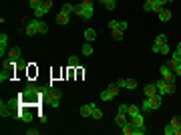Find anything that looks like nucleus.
I'll use <instances>...</instances> for the list:
<instances>
[{"label":"nucleus","mask_w":181,"mask_h":135,"mask_svg":"<svg viewBox=\"0 0 181 135\" xmlns=\"http://www.w3.org/2000/svg\"><path fill=\"white\" fill-rule=\"evenodd\" d=\"M131 121H133V127H143V125H145V115H143V111H141L139 115L131 117Z\"/></svg>","instance_id":"6e6552de"},{"label":"nucleus","mask_w":181,"mask_h":135,"mask_svg":"<svg viewBox=\"0 0 181 135\" xmlns=\"http://www.w3.org/2000/svg\"><path fill=\"white\" fill-rule=\"evenodd\" d=\"M57 24H60V26H64V24H68V20H71V14H64V12H58L57 14Z\"/></svg>","instance_id":"9b49d317"},{"label":"nucleus","mask_w":181,"mask_h":135,"mask_svg":"<svg viewBox=\"0 0 181 135\" xmlns=\"http://www.w3.org/2000/svg\"><path fill=\"white\" fill-rule=\"evenodd\" d=\"M139 113H141L139 105H129V107H127V115L129 117H135V115H139Z\"/></svg>","instance_id":"6ab92c4d"},{"label":"nucleus","mask_w":181,"mask_h":135,"mask_svg":"<svg viewBox=\"0 0 181 135\" xmlns=\"http://www.w3.org/2000/svg\"><path fill=\"white\" fill-rule=\"evenodd\" d=\"M46 32H49V24L40 20V28H38V35H46Z\"/></svg>","instance_id":"7c9ffc66"},{"label":"nucleus","mask_w":181,"mask_h":135,"mask_svg":"<svg viewBox=\"0 0 181 135\" xmlns=\"http://www.w3.org/2000/svg\"><path fill=\"white\" fill-rule=\"evenodd\" d=\"M173 73L177 75V77H181V63H179V65H175V67H173Z\"/></svg>","instance_id":"49530a36"},{"label":"nucleus","mask_w":181,"mask_h":135,"mask_svg":"<svg viewBox=\"0 0 181 135\" xmlns=\"http://www.w3.org/2000/svg\"><path fill=\"white\" fill-rule=\"evenodd\" d=\"M159 73H161V77L165 79L167 83H175V79H177V75L173 73V69H171L169 65H161L159 67Z\"/></svg>","instance_id":"f03ea898"},{"label":"nucleus","mask_w":181,"mask_h":135,"mask_svg":"<svg viewBox=\"0 0 181 135\" xmlns=\"http://www.w3.org/2000/svg\"><path fill=\"white\" fill-rule=\"evenodd\" d=\"M127 89H137V81H135V79H127Z\"/></svg>","instance_id":"72a5a7b5"},{"label":"nucleus","mask_w":181,"mask_h":135,"mask_svg":"<svg viewBox=\"0 0 181 135\" xmlns=\"http://www.w3.org/2000/svg\"><path fill=\"white\" fill-rule=\"evenodd\" d=\"M46 12H49V10H46V8L42 6V4H40L38 8H34V16H36V18H42V16H44Z\"/></svg>","instance_id":"b1692460"},{"label":"nucleus","mask_w":181,"mask_h":135,"mask_svg":"<svg viewBox=\"0 0 181 135\" xmlns=\"http://www.w3.org/2000/svg\"><path fill=\"white\" fill-rule=\"evenodd\" d=\"M93 53H95L93 44H90V43H85V44H83V54H85V57H90Z\"/></svg>","instance_id":"4be33fe9"},{"label":"nucleus","mask_w":181,"mask_h":135,"mask_svg":"<svg viewBox=\"0 0 181 135\" xmlns=\"http://www.w3.org/2000/svg\"><path fill=\"white\" fill-rule=\"evenodd\" d=\"M115 6H117V2H105V8H107V10H115Z\"/></svg>","instance_id":"a18cd8bd"},{"label":"nucleus","mask_w":181,"mask_h":135,"mask_svg":"<svg viewBox=\"0 0 181 135\" xmlns=\"http://www.w3.org/2000/svg\"><path fill=\"white\" fill-rule=\"evenodd\" d=\"M175 50H179V53H181V43H179V44H177V49H175Z\"/></svg>","instance_id":"864d4df0"},{"label":"nucleus","mask_w":181,"mask_h":135,"mask_svg":"<svg viewBox=\"0 0 181 135\" xmlns=\"http://www.w3.org/2000/svg\"><path fill=\"white\" fill-rule=\"evenodd\" d=\"M169 2H173V0H169Z\"/></svg>","instance_id":"6e6d98bb"},{"label":"nucleus","mask_w":181,"mask_h":135,"mask_svg":"<svg viewBox=\"0 0 181 135\" xmlns=\"http://www.w3.org/2000/svg\"><path fill=\"white\" fill-rule=\"evenodd\" d=\"M157 2H159V4H161V6H165V4H167V2H169V0H157Z\"/></svg>","instance_id":"603ef678"},{"label":"nucleus","mask_w":181,"mask_h":135,"mask_svg":"<svg viewBox=\"0 0 181 135\" xmlns=\"http://www.w3.org/2000/svg\"><path fill=\"white\" fill-rule=\"evenodd\" d=\"M99 2H103V4H105V2H107V0H99Z\"/></svg>","instance_id":"5fc2aeb1"},{"label":"nucleus","mask_w":181,"mask_h":135,"mask_svg":"<svg viewBox=\"0 0 181 135\" xmlns=\"http://www.w3.org/2000/svg\"><path fill=\"white\" fill-rule=\"evenodd\" d=\"M60 12H64V14H72V12H75V6H72V4H68V2H64L63 8H60Z\"/></svg>","instance_id":"5701e85b"},{"label":"nucleus","mask_w":181,"mask_h":135,"mask_svg":"<svg viewBox=\"0 0 181 135\" xmlns=\"http://www.w3.org/2000/svg\"><path fill=\"white\" fill-rule=\"evenodd\" d=\"M12 75H14V73H12V69L2 71V73H0V81H2V83H8V81L12 79Z\"/></svg>","instance_id":"aec40b11"},{"label":"nucleus","mask_w":181,"mask_h":135,"mask_svg":"<svg viewBox=\"0 0 181 135\" xmlns=\"http://www.w3.org/2000/svg\"><path fill=\"white\" fill-rule=\"evenodd\" d=\"M18 97H20V103H22V101H24V103H34V101L40 97V87H36L32 81H28L26 83V89L20 93Z\"/></svg>","instance_id":"f257e3e1"},{"label":"nucleus","mask_w":181,"mask_h":135,"mask_svg":"<svg viewBox=\"0 0 181 135\" xmlns=\"http://www.w3.org/2000/svg\"><path fill=\"white\" fill-rule=\"evenodd\" d=\"M143 93H145V97H153V95H157V85H155V83H149V85L143 89Z\"/></svg>","instance_id":"4468645a"},{"label":"nucleus","mask_w":181,"mask_h":135,"mask_svg":"<svg viewBox=\"0 0 181 135\" xmlns=\"http://www.w3.org/2000/svg\"><path fill=\"white\" fill-rule=\"evenodd\" d=\"M141 111H143V113H149V111H153V107H151V103H149V97L143 101V103H141Z\"/></svg>","instance_id":"a878e982"},{"label":"nucleus","mask_w":181,"mask_h":135,"mask_svg":"<svg viewBox=\"0 0 181 135\" xmlns=\"http://www.w3.org/2000/svg\"><path fill=\"white\" fill-rule=\"evenodd\" d=\"M173 135H181V125H179V127H175V133Z\"/></svg>","instance_id":"3c124183"},{"label":"nucleus","mask_w":181,"mask_h":135,"mask_svg":"<svg viewBox=\"0 0 181 135\" xmlns=\"http://www.w3.org/2000/svg\"><path fill=\"white\" fill-rule=\"evenodd\" d=\"M111 30H127V22H117V20H111L109 22Z\"/></svg>","instance_id":"f8f14e48"},{"label":"nucleus","mask_w":181,"mask_h":135,"mask_svg":"<svg viewBox=\"0 0 181 135\" xmlns=\"http://www.w3.org/2000/svg\"><path fill=\"white\" fill-rule=\"evenodd\" d=\"M173 133H175V127H173V125H171V123L165 125V135H173Z\"/></svg>","instance_id":"c9c22d12"},{"label":"nucleus","mask_w":181,"mask_h":135,"mask_svg":"<svg viewBox=\"0 0 181 135\" xmlns=\"http://www.w3.org/2000/svg\"><path fill=\"white\" fill-rule=\"evenodd\" d=\"M125 121H127V113H121V111H119L117 115H115V123H117L119 127H121V125H123Z\"/></svg>","instance_id":"412c9836"},{"label":"nucleus","mask_w":181,"mask_h":135,"mask_svg":"<svg viewBox=\"0 0 181 135\" xmlns=\"http://www.w3.org/2000/svg\"><path fill=\"white\" fill-rule=\"evenodd\" d=\"M90 117H93V119H103V111H101L99 107H95V109H93V115H90Z\"/></svg>","instance_id":"c756f323"},{"label":"nucleus","mask_w":181,"mask_h":135,"mask_svg":"<svg viewBox=\"0 0 181 135\" xmlns=\"http://www.w3.org/2000/svg\"><path fill=\"white\" fill-rule=\"evenodd\" d=\"M121 129H123V133H125V135H133V121H131V119H127L123 125H121Z\"/></svg>","instance_id":"dca6fc26"},{"label":"nucleus","mask_w":181,"mask_h":135,"mask_svg":"<svg viewBox=\"0 0 181 135\" xmlns=\"http://www.w3.org/2000/svg\"><path fill=\"white\" fill-rule=\"evenodd\" d=\"M26 133H28V135H38L40 131H38V129H26Z\"/></svg>","instance_id":"09e8293b"},{"label":"nucleus","mask_w":181,"mask_h":135,"mask_svg":"<svg viewBox=\"0 0 181 135\" xmlns=\"http://www.w3.org/2000/svg\"><path fill=\"white\" fill-rule=\"evenodd\" d=\"M149 103H151V107H153V109H159V107H161V95L157 93V95L149 97Z\"/></svg>","instance_id":"f3484780"},{"label":"nucleus","mask_w":181,"mask_h":135,"mask_svg":"<svg viewBox=\"0 0 181 135\" xmlns=\"http://www.w3.org/2000/svg\"><path fill=\"white\" fill-rule=\"evenodd\" d=\"M143 133H147L145 125H143V127H133V135H143Z\"/></svg>","instance_id":"473e14b6"},{"label":"nucleus","mask_w":181,"mask_h":135,"mask_svg":"<svg viewBox=\"0 0 181 135\" xmlns=\"http://www.w3.org/2000/svg\"><path fill=\"white\" fill-rule=\"evenodd\" d=\"M107 89H109V91H111V95H113V97H117V95H119V91H121V89H119V85H117V83H111V85H109V87H107Z\"/></svg>","instance_id":"bb28decb"},{"label":"nucleus","mask_w":181,"mask_h":135,"mask_svg":"<svg viewBox=\"0 0 181 135\" xmlns=\"http://www.w3.org/2000/svg\"><path fill=\"white\" fill-rule=\"evenodd\" d=\"M175 93V83H167V95Z\"/></svg>","instance_id":"ea45409f"},{"label":"nucleus","mask_w":181,"mask_h":135,"mask_svg":"<svg viewBox=\"0 0 181 135\" xmlns=\"http://www.w3.org/2000/svg\"><path fill=\"white\" fill-rule=\"evenodd\" d=\"M38 28H40V20H38V18H30V20H26V28H24V32H26L28 36H34V35H38Z\"/></svg>","instance_id":"7ed1b4c3"},{"label":"nucleus","mask_w":181,"mask_h":135,"mask_svg":"<svg viewBox=\"0 0 181 135\" xmlns=\"http://www.w3.org/2000/svg\"><path fill=\"white\" fill-rule=\"evenodd\" d=\"M159 53H161V54H169L171 53V49H169V44H161V46H159Z\"/></svg>","instance_id":"2f4dec72"},{"label":"nucleus","mask_w":181,"mask_h":135,"mask_svg":"<svg viewBox=\"0 0 181 135\" xmlns=\"http://www.w3.org/2000/svg\"><path fill=\"white\" fill-rule=\"evenodd\" d=\"M58 103H60V99H50V101H49L50 107H58Z\"/></svg>","instance_id":"de8ad7c7"},{"label":"nucleus","mask_w":181,"mask_h":135,"mask_svg":"<svg viewBox=\"0 0 181 135\" xmlns=\"http://www.w3.org/2000/svg\"><path fill=\"white\" fill-rule=\"evenodd\" d=\"M12 113H16V111L8 103H4V101H2V103H0V115H2V117H10Z\"/></svg>","instance_id":"423d86ee"},{"label":"nucleus","mask_w":181,"mask_h":135,"mask_svg":"<svg viewBox=\"0 0 181 135\" xmlns=\"http://www.w3.org/2000/svg\"><path fill=\"white\" fill-rule=\"evenodd\" d=\"M68 67H71V69H77V67H79V57H75V54L68 57Z\"/></svg>","instance_id":"cd10ccee"},{"label":"nucleus","mask_w":181,"mask_h":135,"mask_svg":"<svg viewBox=\"0 0 181 135\" xmlns=\"http://www.w3.org/2000/svg\"><path fill=\"white\" fill-rule=\"evenodd\" d=\"M42 6H44L46 10H50V8H53V0H42Z\"/></svg>","instance_id":"37998d69"},{"label":"nucleus","mask_w":181,"mask_h":135,"mask_svg":"<svg viewBox=\"0 0 181 135\" xmlns=\"http://www.w3.org/2000/svg\"><path fill=\"white\" fill-rule=\"evenodd\" d=\"M127 107H129V105H125V103H123V105L119 107V111H121V113H127Z\"/></svg>","instance_id":"8fccbe9b"},{"label":"nucleus","mask_w":181,"mask_h":135,"mask_svg":"<svg viewBox=\"0 0 181 135\" xmlns=\"http://www.w3.org/2000/svg\"><path fill=\"white\" fill-rule=\"evenodd\" d=\"M117 85H119V89H127V79H119Z\"/></svg>","instance_id":"58836bf2"},{"label":"nucleus","mask_w":181,"mask_h":135,"mask_svg":"<svg viewBox=\"0 0 181 135\" xmlns=\"http://www.w3.org/2000/svg\"><path fill=\"white\" fill-rule=\"evenodd\" d=\"M101 99H103V101H111V99H113V95H111V91H109V89L101 91Z\"/></svg>","instance_id":"c85d7f7f"},{"label":"nucleus","mask_w":181,"mask_h":135,"mask_svg":"<svg viewBox=\"0 0 181 135\" xmlns=\"http://www.w3.org/2000/svg\"><path fill=\"white\" fill-rule=\"evenodd\" d=\"M95 107H97L95 103H85L83 107L79 109V113H81L83 117H90V115H93V109H95Z\"/></svg>","instance_id":"39448f33"},{"label":"nucleus","mask_w":181,"mask_h":135,"mask_svg":"<svg viewBox=\"0 0 181 135\" xmlns=\"http://www.w3.org/2000/svg\"><path fill=\"white\" fill-rule=\"evenodd\" d=\"M75 14L77 16H83V4H77V6H75Z\"/></svg>","instance_id":"4c0bfd02"},{"label":"nucleus","mask_w":181,"mask_h":135,"mask_svg":"<svg viewBox=\"0 0 181 135\" xmlns=\"http://www.w3.org/2000/svg\"><path fill=\"white\" fill-rule=\"evenodd\" d=\"M93 14H95V8L93 6H83V16H81V18L90 20V18H93Z\"/></svg>","instance_id":"2eb2a0df"},{"label":"nucleus","mask_w":181,"mask_h":135,"mask_svg":"<svg viewBox=\"0 0 181 135\" xmlns=\"http://www.w3.org/2000/svg\"><path fill=\"white\" fill-rule=\"evenodd\" d=\"M95 39H97V30H95V28H87V30H85V40H87V43H93Z\"/></svg>","instance_id":"a211bd4d"},{"label":"nucleus","mask_w":181,"mask_h":135,"mask_svg":"<svg viewBox=\"0 0 181 135\" xmlns=\"http://www.w3.org/2000/svg\"><path fill=\"white\" fill-rule=\"evenodd\" d=\"M155 85H157V93L159 95H167V81L165 79H161V81H155Z\"/></svg>","instance_id":"9d476101"},{"label":"nucleus","mask_w":181,"mask_h":135,"mask_svg":"<svg viewBox=\"0 0 181 135\" xmlns=\"http://www.w3.org/2000/svg\"><path fill=\"white\" fill-rule=\"evenodd\" d=\"M16 121H22V123H30L32 121V113L28 111V109H20V111H16Z\"/></svg>","instance_id":"20e7f679"},{"label":"nucleus","mask_w":181,"mask_h":135,"mask_svg":"<svg viewBox=\"0 0 181 135\" xmlns=\"http://www.w3.org/2000/svg\"><path fill=\"white\" fill-rule=\"evenodd\" d=\"M6 49H8V35L2 32V35H0V57L2 58H4V50Z\"/></svg>","instance_id":"1a4fd4ad"},{"label":"nucleus","mask_w":181,"mask_h":135,"mask_svg":"<svg viewBox=\"0 0 181 135\" xmlns=\"http://www.w3.org/2000/svg\"><path fill=\"white\" fill-rule=\"evenodd\" d=\"M167 43V36L165 35H157V36H155V46H161V44H165Z\"/></svg>","instance_id":"393cba45"},{"label":"nucleus","mask_w":181,"mask_h":135,"mask_svg":"<svg viewBox=\"0 0 181 135\" xmlns=\"http://www.w3.org/2000/svg\"><path fill=\"white\" fill-rule=\"evenodd\" d=\"M169 123L173 125V127H179V125H181V119H179V117H173V119H171Z\"/></svg>","instance_id":"79ce46f5"},{"label":"nucleus","mask_w":181,"mask_h":135,"mask_svg":"<svg viewBox=\"0 0 181 135\" xmlns=\"http://www.w3.org/2000/svg\"><path fill=\"white\" fill-rule=\"evenodd\" d=\"M8 58L14 63H18L20 58H22V53H20V46H16V49H10V53H8Z\"/></svg>","instance_id":"0eeeda50"},{"label":"nucleus","mask_w":181,"mask_h":135,"mask_svg":"<svg viewBox=\"0 0 181 135\" xmlns=\"http://www.w3.org/2000/svg\"><path fill=\"white\" fill-rule=\"evenodd\" d=\"M171 16H173V14H171V10H169V8H163V10L159 12V20H161V22H169V20H171Z\"/></svg>","instance_id":"ddd939ff"},{"label":"nucleus","mask_w":181,"mask_h":135,"mask_svg":"<svg viewBox=\"0 0 181 135\" xmlns=\"http://www.w3.org/2000/svg\"><path fill=\"white\" fill-rule=\"evenodd\" d=\"M113 39L121 40V39H123V30H113Z\"/></svg>","instance_id":"e433bc0d"},{"label":"nucleus","mask_w":181,"mask_h":135,"mask_svg":"<svg viewBox=\"0 0 181 135\" xmlns=\"http://www.w3.org/2000/svg\"><path fill=\"white\" fill-rule=\"evenodd\" d=\"M18 101H20V99H10V101H6V103L10 105L12 109H16V107H18Z\"/></svg>","instance_id":"a19ab883"},{"label":"nucleus","mask_w":181,"mask_h":135,"mask_svg":"<svg viewBox=\"0 0 181 135\" xmlns=\"http://www.w3.org/2000/svg\"><path fill=\"white\" fill-rule=\"evenodd\" d=\"M40 4H42V0H30V2H28V6H30V8H32V10H34V8H38V6H40Z\"/></svg>","instance_id":"f704fd0d"},{"label":"nucleus","mask_w":181,"mask_h":135,"mask_svg":"<svg viewBox=\"0 0 181 135\" xmlns=\"http://www.w3.org/2000/svg\"><path fill=\"white\" fill-rule=\"evenodd\" d=\"M81 4H83V6H93L95 8V0H81Z\"/></svg>","instance_id":"c03bdc74"}]
</instances>
